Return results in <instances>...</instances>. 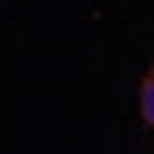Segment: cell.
<instances>
[{
  "instance_id": "cell-1",
  "label": "cell",
  "mask_w": 154,
  "mask_h": 154,
  "mask_svg": "<svg viewBox=\"0 0 154 154\" xmlns=\"http://www.w3.org/2000/svg\"><path fill=\"white\" fill-rule=\"evenodd\" d=\"M139 108H142V120L154 130V65L142 77V86H139Z\"/></svg>"
}]
</instances>
